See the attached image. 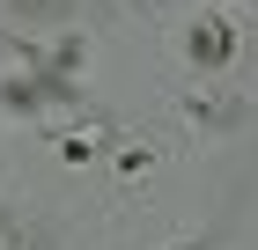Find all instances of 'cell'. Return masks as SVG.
<instances>
[{"label": "cell", "instance_id": "cell-1", "mask_svg": "<svg viewBox=\"0 0 258 250\" xmlns=\"http://www.w3.org/2000/svg\"><path fill=\"white\" fill-rule=\"evenodd\" d=\"M192 59L199 66H221V59H229V30H221V22H199L192 30Z\"/></svg>", "mask_w": 258, "mask_h": 250}]
</instances>
